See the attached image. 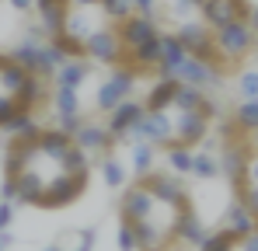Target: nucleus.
<instances>
[{"label":"nucleus","instance_id":"nucleus-22","mask_svg":"<svg viewBox=\"0 0 258 251\" xmlns=\"http://www.w3.org/2000/svg\"><path fill=\"white\" fill-rule=\"evenodd\" d=\"M230 7L237 11V18H244V21L258 32V0H230Z\"/></svg>","mask_w":258,"mask_h":251},{"label":"nucleus","instance_id":"nucleus-6","mask_svg":"<svg viewBox=\"0 0 258 251\" xmlns=\"http://www.w3.org/2000/svg\"><path fill=\"white\" fill-rule=\"evenodd\" d=\"M213 39H216V52H220V59H223V67H227V74L244 59V56H251L258 45V32L244 21V18H230V21H223V25H216L213 28Z\"/></svg>","mask_w":258,"mask_h":251},{"label":"nucleus","instance_id":"nucleus-17","mask_svg":"<svg viewBox=\"0 0 258 251\" xmlns=\"http://www.w3.org/2000/svg\"><path fill=\"white\" fill-rule=\"evenodd\" d=\"M192 174L203 178V181L220 178V174H223V171H220V154H213V150H199L196 161H192Z\"/></svg>","mask_w":258,"mask_h":251},{"label":"nucleus","instance_id":"nucleus-19","mask_svg":"<svg viewBox=\"0 0 258 251\" xmlns=\"http://www.w3.org/2000/svg\"><path fill=\"white\" fill-rule=\"evenodd\" d=\"M203 241H206V223L192 213V216L185 220V227H181V241H178V244H196V248H203Z\"/></svg>","mask_w":258,"mask_h":251},{"label":"nucleus","instance_id":"nucleus-26","mask_svg":"<svg viewBox=\"0 0 258 251\" xmlns=\"http://www.w3.org/2000/svg\"><path fill=\"white\" fill-rule=\"evenodd\" d=\"M7 4H11L14 11H32V7H35V0H7Z\"/></svg>","mask_w":258,"mask_h":251},{"label":"nucleus","instance_id":"nucleus-9","mask_svg":"<svg viewBox=\"0 0 258 251\" xmlns=\"http://www.w3.org/2000/svg\"><path fill=\"white\" fill-rule=\"evenodd\" d=\"M74 140L81 143V150H84L87 157H101V154H108V150H115L119 147V140L108 133V126L101 122H81V129L74 133Z\"/></svg>","mask_w":258,"mask_h":251},{"label":"nucleus","instance_id":"nucleus-5","mask_svg":"<svg viewBox=\"0 0 258 251\" xmlns=\"http://www.w3.org/2000/svg\"><path fill=\"white\" fill-rule=\"evenodd\" d=\"M52 101V81L28 70L14 52H0V129L25 112H39Z\"/></svg>","mask_w":258,"mask_h":251},{"label":"nucleus","instance_id":"nucleus-18","mask_svg":"<svg viewBox=\"0 0 258 251\" xmlns=\"http://www.w3.org/2000/svg\"><path fill=\"white\" fill-rule=\"evenodd\" d=\"M241 133H255L258 129V98H244L237 108H234V115H230Z\"/></svg>","mask_w":258,"mask_h":251},{"label":"nucleus","instance_id":"nucleus-15","mask_svg":"<svg viewBox=\"0 0 258 251\" xmlns=\"http://www.w3.org/2000/svg\"><path fill=\"white\" fill-rule=\"evenodd\" d=\"M98 167H101V178H105V185H108V189H122V185L129 181V167L122 164L112 150L98 157Z\"/></svg>","mask_w":258,"mask_h":251},{"label":"nucleus","instance_id":"nucleus-21","mask_svg":"<svg viewBox=\"0 0 258 251\" xmlns=\"http://www.w3.org/2000/svg\"><path fill=\"white\" fill-rule=\"evenodd\" d=\"M237 94L244 98H258V70H241L237 74Z\"/></svg>","mask_w":258,"mask_h":251},{"label":"nucleus","instance_id":"nucleus-1","mask_svg":"<svg viewBox=\"0 0 258 251\" xmlns=\"http://www.w3.org/2000/svg\"><path fill=\"white\" fill-rule=\"evenodd\" d=\"M91 181V157L74 133L59 126H35L7 140L0 196L21 206L63 209L77 203Z\"/></svg>","mask_w":258,"mask_h":251},{"label":"nucleus","instance_id":"nucleus-14","mask_svg":"<svg viewBox=\"0 0 258 251\" xmlns=\"http://www.w3.org/2000/svg\"><path fill=\"white\" fill-rule=\"evenodd\" d=\"M255 223H258L255 213L244 206L241 199H234V203H230V209L223 213V223H220V227H227V230H230V234H237V241H241V237H244Z\"/></svg>","mask_w":258,"mask_h":251},{"label":"nucleus","instance_id":"nucleus-16","mask_svg":"<svg viewBox=\"0 0 258 251\" xmlns=\"http://www.w3.org/2000/svg\"><path fill=\"white\" fill-rule=\"evenodd\" d=\"M164 161H168V167H171L174 174L188 178L192 174V161H196V150L192 147H168L164 150Z\"/></svg>","mask_w":258,"mask_h":251},{"label":"nucleus","instance_id":"nucleus-13","mask_svg":"<svg viewBox=\"0 0 258 251\" xmlns=\"http://www.w3.org/2000/svg\"><path fill=\"white\" fill-rule=\"evenodd\" d=\"M157 154H161V147H154L150 140H133L129 143V171L133 174H150L154 167H157Z\"/></svg>","mask_w":258,"mask_h":251},{"label":"nucleus","instance_id":"nucleus-3","mask_svg":"<svg viewBox=\"0 0 258 251\" xmlns=\"http://www.w3.org/2000/svg\"><path fill=\"white\" fill-rule=\"evenodd\" d=\"M59 4V25L49 35L67 56H81L98 67H119L126 63V42H122V14L112 0H56Z\"/></svg>","mask_w":258,"mask_h":251},{"label":"nucleus","instance_id":"nucleus-10","mask_svg":"<svg viewBox=\"0 0 258 251\" xmlns=\"http://www.w3.org/2000/svg\"><path fill=\"white\" fill-rule=\"evenodd\" d=\"M143 112H147V105L143 101H133V98H126V101H119L112 112H105L108 119H105V126H108V133L122 143V136H126L129 129H136L140 126V119H143Z\"/></svg>","mask_w":258,"mask_h":251},{"label":"nucleus","instance_id":"nucleus-7","mask_svg":"<svg viewBox=\"0 0 258 251\" xmlns=\"http://www.w3.org/2000/svg\"><path fill=\"white\" fill-rule=\"evenodd\" d=\"M136 81H140V74H136L129 63L108 67V77L101 81L98 94H94V105H98V112H112L119 101L133 98V87H136Z\"/></svg>","mask_w":258,"mask_h":251},{"label":"nucleus","instance_id":"nucleus-25","mask_svg":"<svg viewBox=\"0 0 258 251\" xmlns=\"http://www.w3.org/2000/svg\"><path fill=\"white\" fill-rule=\"evenodd\" d=\"M237 248H244V251H258V223L251 227V230H248V234H244V237H241V241H237Z\"/></svg>","mask_w":258,"mask_h":251},{"label":"nucleus","instance_id":"nucleus-23","mask_svg":"<svg viewBox=\"0 0 258 251\" xmlns=\"http://www.w3.org/2000/svg\"><path fill=\"white\" fill-rule=\"evenodd\" d=\"M115 241H119V248H126V251H136V248H140V241H136L133 227H126V223H119V234H115Z\"/></svg>","mask_w":258,"mask_h":251},{"label":"nucleus","instance_id":"nucleus-4","mask_svg":"<svg viewBox=\"0 0 258 251\" xmlns=\"http://www.w3.org/2000/svg\"><path fill=\"white\" fill-rule=\"evenodd\" d=\"M216 115L220 112H216L210 91L178 81L171 98L157 108H147L140 126L122 136V147H129L140 136L150 140L161 150H168V147H199V143H206Z\"/></svg>","mask_w":258,"mask_h":251},{"label":"nucleus","instance_id":"nucleus-27","mask_svg":"<svg viewBox=\"0 0 258 251\" xmlns=\"http://www.w3.org/2000/svg\"><path fill=\"white\" fill-rule=\"evenodd\" d=\"M133 4H136V11H150L154 7V0H133Z\"/></svg>","mask_w":258,"mask_h":251},{"label":"nucleus","instance_id":"nucleus-2","mask_svg":"<svg viewBox=\"0 0 258 251\" xmlns=\"http://www.w3.org/2000/svg\"><path fill=\"white\" fill-rule=\"evenodd\" d=\"M192 199L181 185V174H136V181L122 185L119 223L133 227L143 251L174 248L181 241V227L192 216Z\"/></svg>","mask_w":258,"mask_h":251},{"label":"nucleus","instance_id":"nucleus-20","mask_svg":"<svg viewBox=\"0 0 258 251\" xmlns=\"http://www.w3.org/2000/svg\"><path fill=\"white\" fill-rule=\"evenodd\" d=\"M203 248H206V251H220V248H237V234H230L227 227H220L216 234H206V241H203Z\"/></svg>","mask_w":258,"mask_h":251},{"label":"nucleus","instance_id":"nucleus-12","mask_svg":"<svg viewBox=\"0 0 258 251\" xmlns=\"http://www.w3.org/2000/svg\"><path fill=\"white\" fill-rule=\"evenodd\" d=\"M87 74H91V63H87V59L67 56V59L59 63V70L52 74V87H77V91H81V84L87 81Z\"/></svg>","mask_w":258,"mask_h":251},{"label":"nucleus","instance_id":"nucleus-8","mask_svg":"<svg viewBox=\"0 0 258 251\" xmlns=\"http://www.w3.org/2000/svg\"><path fill=\"white\" fill-rule=\"evenodd\" d=\"M168 77H174V81H181V84H192V87H203V91H216L227 74H223L220 67H213V63H206V59L185 52L181 63H174V70Z\"/></svg>","mask_w":258,"mask_h":251},{"label":"nucleus","instance_id":"nucleus-11","mask_svg":"<svg viewBox=\"0 0 258 251\" xmlns=\"http://www.w3.org/2000/svg\"><path fill=\"white\" fill-rule=\"evenodd\" d=\"M154 35H161V28H157V21H154L150 11H133L126 21H122V42H126V52H129V49H136V45H143V42H150Z\"/></svg>","mask_w":258,"mask_h":251},{"label":"nucleus","instance_id":"nucleus-28","mask_svg":"<svg viewBox=\"0 0 258 251\" xmlns=\"http://www.w3.org/2000/svg\"><path fill=\"white\" fill-rule=\"evenodd\" d=\"M251 56H255V63H258V45H255V52H251Z\"/></svg>","mask_w":258,"mask_h":251},{"label":"nucleus","instance_id":"nucleus-24","mask_svg":"<svg viewBox=\"0 0 258 251\" xmlns=\"http://www.w3.org/2000/svg\"><path fill=\"white\" fill-rule=\"evenodd\" d=\"M11 220H14V203H11V199H4V203H0V230H7V227H11Z\"/></svg>","mask_w":258,"mask_h":251}]
</instances>
